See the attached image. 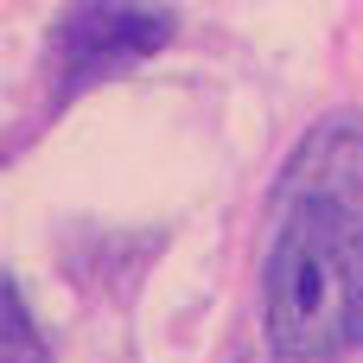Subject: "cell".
I'll list each match as a JSON object with an SVG mask.
<instances>
[{"instance_id":"cell-4","label":"cell","mask_w":363,"mask_h":363,"mask_svg":"<svg viewBox=\"0 0 363 363\" xmlns=\"http://www.w3.org/2000/svg\"><path fill=\"white\" fill-rule=\"evenodd\" d=\"M0 363H51V338L38 332L13 274H0Z\"/></svg>"},{"instance_id":"cell-1","label":"cell","mask_w":363,"mask_h":363,"mask_svg":"<svg viewBox=\"0 0 363 363\" xmlns=\"http://www.w3.org/2000/svg\"><path fill=\"white\" fill-rule=\"evenodd\" d=\"M262 325L274 357L345 363L363 351V211L300 198L262 255Z\"/></svg>"},{"instance_id":"cell-3","label":"cell","mask_w":363,"mask_h":363,"mask_svg":"<svg viewBox=\"0 0 363 363\" xmlns=\"http://www.w3.org/2000/svg\"><path fill=\"white\" fill-rule=\"evenodd\" d=\"M300 198L357 204L363 211V115L357 108H332L287 153L281 185H274V204H300Z\"/></svg>"},{"instance_id":"cell-2","label":"cell","mask_w":363,"mask_h":363,"mask_svg":"<svg viewBox=\"0 0 363 363\" xmlns=\"http://www.w3.org/2000/svg\"><path fill=\"white\" fill-rule=\"evenodd\" d=\"M179 19L160 0H70L51 19V96H77L115 70L147 64L166 51Z\"/></svg>"}]
</instances>
